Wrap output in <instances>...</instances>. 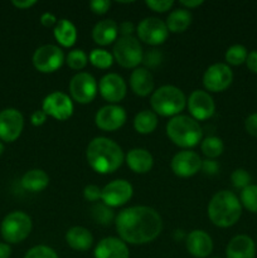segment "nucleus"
Listing matches in <instances>:
<instances>
[{"instance_id":"f257e3e1","label":"nucleus","mask_w":257,"mask_h":258,"mask_svg":"<svg viewBox=\"0 0 257 258\" xmlns=\"http://www.w3.org/2000/svg\"><path fill=\"white\" fill-rule=\"evenodd\" d=\"M115 223L120 239L130 244L153 242L163 229V221L158 212L145 206L123 209L117 214Z\"/></svg>"},{"instance_id":"f03ea898","label":"nucleus","mask_w":257,"mask_h":258,"mask_svg":"<svg viewBox=\"0 0 257 258\" xmlns=\"http://www.w3.org/2000/svg\"><path fill=\"white\" fill-rule=\"evenodd\" d=\"M87 163L96 173L111 174L123 163L122 149L107 138H95L86 150Z\"/></svg>"},{"instance_id":"7ed1b4c3","label":"nucleus","mask_w":257,"mask_h":258,"mask_svg":"<svg viewBox=\"0 0 257 258\" xmlns=\"http://www.w3.org/2000/svg\"><path fill=\"white\" fill-rule=\"evenodd\" d=\"M242 216V204L234 193L221 190L214 194L208 204V217L214 226L228 228L234 226Z\"/></svg>"},{"instance_id":"20e7f679","label":"nucleus","mask_w":257,"mask_h":258,"mask_svg":"<svg viewBox=\"0 0 257 258\" xmlns=\"http://www.w3.org/2000/svg\"><path fill=\"white\" fill-rule=\"evenodd\" d=\"M166 135L176 146L189 149L198 145L203 133L198 121L189 116L178 115L166 125Z\"/></svg>"},{"instance_id":"39448f33","label":"nucleus","mask_w":257,"mask_h":258,"mask_svg":"<svg viewBox=\"0 0 257 258\" xmlns=\"http://www.w3.org/2000/svg\"><path fill=\"white\" fill-rule=\"evenodd\" d=\"M154 112L164 117H175L186 105L185 95L175 86H161L154 91L150 98Z\"/></svg>"},{"instance_id":"423d86ee","label":"nucleus","mask_w":257,"mask_h":258,"mask_svg":"<svg viewBox=\"0 0 257 258\" xmlns=\"http://www.w3.org/2000/svg\"><path fill=\"white\" fill-rule=\"evenodd\" d=\"M32 219L27 213L15 211L3 219L0 232L5 242L15 244L28 238L32 232Z\"/></svg>"},{"instance_id":"0eeeda50","label":"nucleus","mask_w":257,"mask_h":258,"mask_svg":"<svg viewBox=\"0 0 257 258\" xmlns=\"http://www.w3.org/2000/svg\"><path fill=\"white\" fill-rule=\"evenodd\" d=\"M112 50L113 59L123 68H138L143 62V47L133 35L118 38Z\"/></svg>"},{"instance_id":"6e6552de","label":"nucleus","mask_w":257,"mask_h":258,"mask_svg":"<svg viewBox=\"0 0 257 258\" xmlns=\"http://www.w3.org/2000/svg\"><path fill=\"white\" fill-rule=\"evenodd\" d=\"M32 60L35 70L39 72L53 73L62 67L65 62V54L57 45L45 44L35 49Z\"/></svg>"},{"instance_id":"1a4fd4ad","label":"nucleus","mask_w":257,"mask_h":258,"mask_svg":"<svg viewBox=\"0 0 257 258\" xmlns=\"http://www.w3.org/2000/svg\"><path fill=\"white\" fill-rule=\"evenodd\" d=\"M98 85L95 77L87 72H80L70 82V92L73 100L78 103L92 102L93 98L97 95Z\"/></svg>"},{"instance_id":"9d476101","label":"nucleus","mask_w":257,"mask_h":258,"mask_svg":"<svg viewBox=\"0 0 257 258\" xmlns=\"http://www.w3.org/2000/svg\"><path fill=\"white\" fill-rule=\"evenodd\" d=\"M42 110L45 115L55 118L58 121H66L72 116L75 106H73L72 98L66 93L55 91L49 93L47 97L43 100Z\"/></svg>"},{"instance_id":"9b49d317","label":"nucleus","mask_w":257,"mask_h":258,"mask_svg":"<svg viewBox=\"0 0 257 258\" xmlns=\"http://www.w3.org/2000/svg\"><path fill=\"white\" fill-rule=\"evenodd\" d=\"M233 72L226 63H214L209 66L203 75V85L207 91L222 92L231 86Z\"/></svg>"},{"instance_id":"f8f14e48","label":"nucleus","mask_w":257,"mask_h":258,"mask_svg":"<svg viewBox=\"0 0 257 258\" xmlns=\"http://www.w3.org/2000/svg\"><path fill=\"white\" fill-rule=\"evenodd\" d=\"M139 39L150 45H160L168 39L169 30L165 23L155 17H149L141 20L136 29Z\"/></svg>"},{"instance_id":"ddd939ff","label":"nucleus","mask_w":257,"mask_h":258,"mask_svg":"<svg viewBox=\"0 0 257 258\" xmlns=\"http://www.w3.org/2000/svg\"><path fill=\"white\" fill-rule=\"evenodd\" d=\"M24 117L17 108H5L0 111V140L13 143L22 134Z\"/></svg>"},{"instance_id":"4468645a","label":"nucleus","mask_w":257,"mask_h":258,"mask_svg":"<svg viewBox=\"0 0 257 258\" xmlns=\"http://www.w3.org/2000/svg\"><path fill=\"white\" fill-rule=\"evenodd\" d=\"M133 191V185L127 180L117 179L105 185L101 193V201L110 208L121 207L130 201Z\"/></svg>"},{"instance_id":"2eb2a0df","label":"nucleus","mask_w":257,"mask_h":258,"mask_svg":"<svg viewBox=\"0 0 257 258\" xmlns=\"http://www.w3.org/2000/svg\"><path fill=\"white\" fill-rule=\"evenodd\" d=\"M125 108L118 105H107L101 107L95 116V123L102 131H116L126 122Z\"/></svg>"},{"instance_id":"dca6fc26","label":"nucleus","mask_w":257,"mask_h":258,"mask_svg":"<svg viewBox=\"0 0 257 258\" xmlns=\"http://www.w3.org/2000/svg\"><path fill=\"white\" fill-rule=\"evenodd\" d=\"M188 110L194 120L204 121L213 116L214 111H216V105L208 92L196 90L190 93L188 98Z\"/></svg>"},{"instance_id":"f3484780","label":"nucleus","mask_w":257,"mask_h":258,"mask_svg":"<svg viewBox=\"0 0 257 258\" xmlns=\"http://www.w3.org/2000/svg\"><path fill=\"white\" fill-rule=\"evenodd\" d=\"M202 161L203 160L201 156L194 151L183 150L174 155L170 166L175 175L180 178H189V176L196 175L201 170Z\"/></svg>"},{"instance_id":"a211bd4d","label":"nucleus","mask_w":257,"mask_h":258,"mask_svg":"<svg viewBox=\"0 0 257 258\" xmlns=\"http://www.w3.org/2000/svg\"><path fill=\"white\" fill-rule=\"evenodd\" d=\"M98 91L106 101L115 105L125 98L127 86L123 78L117 73H108L98 82Z\"/></svg>"},{"instance_id":"6ab92c4d","label":"nucleus","mask_w":257,"mask_h":258,"mask_svg":"<svg viewBox=\"0 0 257 258\" xmlns=\"http://www.w3.org/2000/svg\"><path fill=\"white\" fill-rule=\"evenodd\" d=\"M186 249L191 256L206 258L213 251V241L207 232L196 229L186 237Z\"/></svg>"},{"instance_id":"aec40b11","label":"nucleus","mask_w":257,"mask_h":258,"mask_svg":"<svg viewBox=\"0 0 257 258\" xmlns=\"http://www.w3.org/2000/svg\"><path fill=\"white\" fill-rule=\"evenodd\" d=\"M128 248L125 242L116 237L101 239L95 248V258H128Z\"/></svg>"},{"instance_id":"412c9836","label":"nucleus","mask_w":257,"mask_h":258,"mask_svg":"<svg viewBox=\"0 0 257 258\" xmlns=\"http://www.w3.org/2000/svg\"><path fill=\"white\" fill-rule=\"evenodd\" d=\"M254 256H256L254 242L246 234H238L233 237L227 244V258H254Z\"/></svg>"},{"instance_id":"4be33fe9","label":"nucleus","mask_w":257,"mask_h":258,"mask_svg":"<svg viewBox=\"0 0 257 258\" xmlns=\"http://www.w3.org/2000/svg\"><path fill=\"white\" fill-rule=\"evenodd\" d=\"M130 87L140 97L149 96L154 91V77L148 68L138 67L130 76Z\"/></svg>"},{"instance_id":"5701e85b","label":"nucleus","mask_w":257,"mask_h":258,"mask_svg":"<svg viewBox=\"0 0 257 258\" xmlns=\"http://www.w3.org/2000/svg\"><path fill=\"white\" fill-rule=\"evenodd\" d=\"M126 163L128 168L138 174L149 173L153 168V155L145 149H133L126 155Z\"/></svg>"},{"instance_id":"b1692460","label":"nucleus","mask_w":257,"mask_h":258,"mask_svg":"<svg viewBox=\"0 0 257 258\" xmlns=\"http://www.w3.org/2000/svg\"><path fill=\"white\" fill-rule=\"evenodd\" d=\"M118 27L113 20L105 19L98 22L93 27L92 38L97 44L108 45L117 40Z\"/></svg>"},{"instance_id":"393cba45","label":"nucleus","mask_w":257,"mask_h":258,"mask_svg":"<svg viewBox=\"0 0 257 258\" xmlns=\"http://www.w3.org/2000/svg\"><path fill=\"white\" fill-rule=\"evenodd\" d=\"M66 242L76 251H87L93 243V236L83 227H72L66 233Z\"/></svg>"},{"instance_id":"a878e982","label":"nucleus","mask_w":257,"mask_h":258,"mask_svg":"<svg viewBox=\"0 0 257 258\" xmlns=\"http://www.w3.org/2000/svg\"><path fill=\"white\" fill-rule=\"evenodd\" d=\"M20 184L25 190L38 193L47 188L49 184V176L42 169H32L23 175Z\"/></svg>"},{"instance_id":"bb28decb","label":"nucleus","mask_w":257,"mask_h":258,"mask_svg":"<svg viewBox=\"0 0 257 258\" xmlns=\"http://www.w3.org/2000/svg\"><path fill=\"white\" fill-rule=\"evenodd\" d=\"M54 38L62 47L70 48L75 45L77 40V29L75 24L68 19L58 20L57 24L54 25Z\"/></svg>"},{"instance_id":"cd10ccee","label":"nucleus","mask_w":257,"mask_h":258,"mask_svg":"<svg viewBox=\"0 0 257 258\" xmlns=\"http://www.w3.org/2000/svg\"><path fill=\"white\" fill-rule=\"evenodd\" d=\"M191 23V14L188 9L179 8L173 10L166 19V27L171 33H183Z\"/></svg>"},{"instance_id":"c85d7f7f","label":"nucleus","mask_w":257,"mask_h":258,"mask_svg":"<svg viewBox=\"0 0 257 258\" xmlns=\"http://www.w3.org/2000/svg\"><path fill=\"white\" fill-rule=\"evenodd\" d=\"M156 126H158V117L153 111L144 110L134 118V127L139 134H143V135H148L155 131Z\"/></svg>"},{"instance_id":"c756f323","label":"nucleus","mask_w":257,"mask_h":258,"mask_svg":"<svg viewBox=\"0 0 257 258\" xmlns=\"http://www.w3.org/2000/svg\"><path fill=\"white\" fill-rule=\"evenodd\" d=\"M201 149L204 155L208 159H216L222 155L224 150L223 141L217 136H209L206 138L201 144Z\"/></svg>"},{"instance_id":"7c9ffc66","label":"nucleus","mask_w":257,"mask_h":258,"mask_svg":"<svg viewBox=\"0 0 257 258\" xmlns=\"http://www.w3.org/2000/svg\"><path fill=\"white\" fill-rule=\"evenodd\" d=\"M88 60L95 66L96 68L100 70H107L112 66L113 63V55L106 49H92L91 50L90 55H88Z\"/></svg>"},{"instance_id":"2f4dec72","label":"nucleus","mask_w":257,"mask_h":258,"mask_svg":"<svg viewBox=\"0 0 257 258\" xmlns=\"http://www.w3.org/2000/svg\"><path fill=\"white\" fill-rule=\"evenodd\" d=\"M247 55H248V52H247L246 47L242 44H233L227 49L226 55V62L231 66H241L243 63H246Z\"/></svg>"},{"instance_id":"473e14b6","label":"nucleus","mask_w":257,"mask_h":258,"mask_svg":"<svg viewBox=\"0 0 257 258\" xmlns=\"http://www.w3.org/2000/svg\"><path fill=\"white\" fill-rule=\"evenodd\" d=\"M242 206L251 213H257V185H248L241 191L239 198Z\"/></svg>"},{"instance_id":"72a5a7b5","label":"nucleus","mask_w":257,"mask_h":258,"mask_svg":"<svg viewBox=\"0 0 257 258\" xmlns=\"http://www.w3.org/2000/svg\"><path fill=\"white\" fill-rule=\"evenodd\" d=\"M66 62L71 70H83L88 63V55L82 49H73L67 54Z\"/></svg>"},{"instance_id":"f704fd0d","label":"nucleus","mask_w":257,"mask_h":258,"mask_svg":"<svg viewBox=\"0 0 257 258\" xmlns=\"http://www.w3.org/2000/svg\"><path fill=\"white\" fill-rule=\"evenodd\" d=\"M92 217L97 223L107 226V224H110L112 222L113 212L106 204L98 203L92 207Z\"/></svg>"},{"instance_id":"c9c22d12","label":"nucleus","mask_w":257,"mask_h":258,"mask_svg":"<svg viewBox=\"0 0 257 258\" xmlns=\"http://www.w3.org/2000/svg\"><path fill=\"white\" fill-rule=\"evenodd\" d=\"M231 181L234 188L243 190L248 185H251V175L244 169H236L231 175Z\"/></svg>"},{"instance_id":"e433bc0d","label":"nucleus","mask_w":257,"mask_h":258,"mask_svg":"<svg viewBox=\"0 0 257 258\" xmlns=\"http://www.w3.org/2000/svg\"><path fill=\"white\" fill-rule=\"evenodd\" d=\"M24 258H58V254L50 247L40 244V246H35L30 248L25 253Z\"/></svg>"},{"instance_id":"4c0bfd02","label":"nucleus","mask_w":257,"mask_h":258,"mask_svg":"<svg viewBox=\"0 0 257 258\" xmlns=\"http://www.w3.org/2000/svg\"><path fill=\"white\" fill-rule=\"evenodd\" d=\"M163 60V53L159 52L158 49H150L148 53H145L143 57V63L146 67L155 68Z\"/></svg>"},{"instance_id":"58836bf2","label":"nucleus","mask_w":257,"mask_h":258,"mask_svg":"<svg viewBox=\"0 0 257 258\" xmlns=\"http://www.w3.org/2000/svg\"><path fill=\"white\" fill-rule=\"evenodd\" d=\"M145 4L154 12L164 13L173 7L174 2L173 0H146Z\"/></svg>"},{"instance_id":"ea45409f","label":"nucleus","mask_w":257,"mask_h":258,"mask_svg":"<svg viewBox=\"0 0 257 258\" xmlns=\"http://www.w3.org/2000/svg\"><path fill=\"white\" fill-rule=\"evenodd\" d=\"M88 7H90V9L92 10L95 14L103 15L108 12V9H110L111 2L110 0H92V2H90Z\"/></svg>"},{"instance_id":"a19ab883","label":"nucleus","mask_w":257,"mask_h":258,"mask_svg":"<svg viewBox=\"0 0 257 258\" xmlns=\"http://www.w3.org/2000/svg\"><path fill=\"white\" fill-rule=\"evenodd\" d=\"M101 193H102V189L98 188L97 185H93V184L87 185L83 190L85 199L88 202H97L98 199H101Z\"/></svg>"},{"instance_id":"79ce46f5","label":"nucleus","mask_w":257,"mask_h":258,"mask_svg":"<svg viewBox=\"0 0 257 258\" xmlns=\"http://www.w3.org/2000/svg\"><path fill=\"white\" fill-rule=\"evenodd\" d=\"M244 128L253 138H257V112L251 113L244 120Z\"/></svg>"},{"instance_id":"37998d69","label":"nucleus","mask_w":257,"mask_h":258,"mask_svg":"<svg viewBox=\"0 0 257 258\" xmlns=\"http://www.w3.org/2000/svg\"><path fill=\"white\" fill-rule=\"evenodd\" d=\"M218 169H219L218 163H217L216 160H213V159H207V160L202 161L201 170H203L206 174H211V175H213V174H217Z\"/></svg>"},{"instance_id":"c03bdc74","label":"nucleus","mask_w":257,"mask_h":258,"mask_svg":"<svg viewBox=\"0 0 257 258\" xmlns=\"http://www.w3.org/2000/svg\"><path fill=\"white\" fill-rule=\"evenodd\" d=\"M45 120H47V115H45V112L43 110L34 111V112L32 113V116H30V122L34 126L43 125V123L45 122Z\"/></svg>"},{"instance_id":"a18cd8bd","label":"nucleus","mask_w":257,"mask_h":258,"mask_svg":"<svg viewBox=\"0 0 257 258\" xmlns=\"http://www.w3.org/2000/svg\"><path fill=\"white\" fill-rule=\"evenodd\" d=\"M246 66L252 73L257 75V50H252L248 53L246 59Z\"/></svg>"},{"instance_id":"49530a36","label":"nucleus","mask_w":257,"mask_h":258,"mask_svg":"<svg viewBox=\"0 0 257 258\" xmlns=\"http://www.w3.org/2000/svg\"><path fill=\"white\" fill-rule=\"evenodd\" d=\"M57 22V18H55L52 13H44V14H42V17H40V23H42V25H44V27L47 28L55 25Z\"/></svg>"},{"instance_id":"de8ad7c7","label":"nucleus","mask_w":257,"mask_h":258,"mask_svg":"<svg viewBox=\"0 0 257 258\" xmlns=\"http://www.w3.org/2000/svg\"><path fill=\"white\" fill-rule=\"evenodd\" d=\"M118 32L122 34V37H128V35L133 34V32L135 30V28H134V24L131 22H123L122 24L120 25V28H118Z\"/></svg>"},{"instance_id":"09e8293b","label":"nucleus","mask_w":257,"mask_h":258,"mask_svg":"<svg viewBox=\"0 0 257 258\" xmlns=\"http://www.w3.org/2000/svg\"><path fill=\"white\" fill-rule=\"evenodd\" d=\"M12 4L18 9H29L33 5L37 4V2L35 0H14L12 2Z\"/></svg>"},{"instance_id":"8fccbe9b","label":"nucleus","mask_w":257,"mask_h":258,"mask_svg":"<svg viewBox=\"0 0 257 258\" xmlns=\"http://www.w3.org/2000/svg\"><path fill=\"white\" fill-rule=\"evenodd\" d=\"M203 0H189V2H185V0H183V2H180V5H183L184 9H194V8L199 7V5L203 4Z\"/></svg>"},{"instance_id":"3c124183","label":"nucleus","mask_w":257,"mask_h":258,"mask_svg":"<svg viewBox=\"0 0 257 258\" xmlns=\"http://www.w3.org/2000/svg\"><path fill=\"white\" fill-rule=\"evenodd\" d=\"M12 254V248L8 243L0 242V258H9Z\"/></svg>"},{"instance_id":"603ef678","label":"nucleus","mask_w":257,"mask_h":258,"mask_svg":"<svg viewBox=\"0 0 257 258\" xmlns=\"http://www.w3.org/2000/svg\"><path fill=\"white\" fill-rule=\"evenodd\" d=\"M3 151H4V145H3V143L0 141V155L3 154Z\"/></svg>"}]
</instances>
